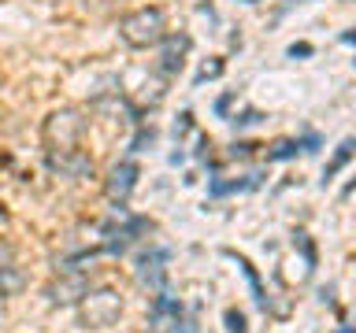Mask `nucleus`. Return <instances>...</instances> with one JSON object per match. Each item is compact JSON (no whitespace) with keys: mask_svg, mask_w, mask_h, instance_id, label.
Listing matches in <instances>:
<instances>
[{"mask_svg":"<svg viewBox=\"0 0 356 333\" xmlns=\"http://www.w3.org/2000/svg\"><path fill=\"white\" fill-rule=\"evenodd\" d=\"M334 333H356L353 326H338V330H334Z\"/></svg>","mask_w":356,"mask_h":333,"instance_id":"f3484780","label":"nucleus"},{"mask_svg":"<svg viewBox=\"0 0 356 333\" xmlns=\"http://www.w3.org/2000/svg\"><path fill=\"white\" fill-rule=\"evenodd\" d=\"M245 4H256V0H245Z\"/></svg>","mask_w":356,"mask_h":333,"instance_id":"a211bd4d","label":"nucleus"},{"mask_svg":"<svg viewBox=\"0 0 356 333\" xmlns=\"http://www.w3.org/2000/svg\"><path fill=\"white\" fill-rule=\"evenodd\" d=\"M222 318H227V333H249V326H245V315H241L238 307H227V315H222Z\"/></svg>","mask_w":356,"mask_h":333,"instance_id":"9d476101","label":"nucleus"},{"mask_svg":"<svg viewBox=\"0 0 356 333\" xmlns=\"http://www.w3.org/2000/svg\"><path fill=\"white\" fill-rule=\"evenodd\" d=\"M234 122H238V126H256L260 115H256V111H241V115H234Z\"/></svg>","mask_w":356,"mask_h":333,"instance_id":"ddd939ff","label":"nucleus"},{"mask_svg":"<svg viewBox=\"0 0 356 333\" xmlns=\"http://www.w3.org/2000/svg\"><path fill=\"white\" fill-rule=\"evenodd\" d=\"M234 259H238L241 274H245V282H249V289H252V300H256L260 307H267V293H264V285H260V274L252 271V263H249V259H241V255H234Z\"/></svg>","mask_w":356,"mask_h":333,"instance_id":"1a4fd4ad","label":"nucleus"},{"mask_svg":"<svg viewBox=\"0 0 356 333\" xmlns=\"http://www.w3.org/2000/svg\"><path fill=\"white\" fill-rule=\"evenodd\" d=\"M297 148H300L297 141H278L275 152H271V160H289V155H297Z\"/></svg>","mask_w":356,"mask_h":333,"instance_id":"f8f14e48","label":"nucleus"},{"mask_svg":"<svg viewBox=\"0 0 356 333\" xmlns=\"http://www.w3.org/2000/svg\"><path fill=\"white\" fill-rule=\"evenodd\" d=\"M289 56H293V60H297V56L305 60V56H312V44H308V41H300V44H289Z\"/></svg>","mask_w":356,"mask_h":333,"instance_id":"4468645a","label":"nucleus"},{"mask_svg":"<svg viewBox=\"0 0 356 333\" xmlns=\"http://www.w3.org/2000/svg\"><path fill=\"white\" fill-rule=\"evenodd\" d=\"M8 263H15V252H11L8 244H0V266H8Z\"/></svg>","mask_w":356,"mask_h":333,"instance_id":"dca6fc26","label":"nucleus"},{"mask_svg":"<svg viewBox=\"0 0 356 333\" xmlns=\"http://www.w3.org/2000/svg\"><path fill=\"white\" fill-rule=\"evenodd\" d=\"M167 252L163 248H152V252H145L141 259H138V278L149 289H156V293H163V282H167Z\"/></svg>","mask_w":356,"mask_h":333,"instance_id":"7ed1b4c3","label":"nucleus"},{"mask_svg":"<svg viewBox=\"0 0 356 333\" xmlns=\"http://www.w3.org/2000/svg\"><path fill=\"white\" fill-rule=\"evenodd\" d=\"M353 152H356V137L341 141V148L334 152V160L327 163V171H323V185H327V182H334V178H338V171H341V166H345V163L353 160Z\"/></svg>","mask_w":356,"mask_h":333,"instance_id":"0eeeda50","label":"nucleus"},{"mask_svg":"<svg viewBox=\"0 0 356 333\" xmlns=\"http://www.w3.org/2000/svg\"><path fill=\"white\" fill-rule=\"evenodd\" d=\"M134 185H138V166L130 160H122L115 171H111V182H108V196L119 200V204H127V196L134 193Z\"/></svg>","mask_w":356,"mask_h":333,"instance_id":"20e7f679","label":"nucleus"},{"mask_svg":"<svg viewBox=\"0 0 356 333\" xmlns=\"http://www.w3.org/2000/svg\"><path fill=\"white\" fill-rule=\"evenodd\" d=\"M119 33L130 49H156L167 37V15L163 8H138L130 15H122Z\"/></svg>","mask_w":356,"mask_h":333,"instance_id":"f257e3e1","label":"nucleus"},{"mask_svg":"<svg viewBox=\"0 0 356 333\" xmlns=\"http://www.w3.org/2000/svg\"><path fill=\"white\" fill-rule=\"evenodd\" d=\"M297 244H300V252H305V263H308V271L316 266V244L308 241V233H297Z\"/></svg>","mask_w":356,"mask_h":333,"instance_id":"9b49d317","label":"nucleus"},{"mask_svg":"<svg viewBox=\"0 0 356 333\" xmlns=\"http://www.w3.org/2000/svg\"><path fill=\"white\" fill-rule=\"evenodd\" d=\"M163 52H160V71L163 74H178L186 63V52H189V37L186 33H178V37H163Z\"/></svg>","mask_w":356,"mask_h":333,"instance_id":"39448f33","label":"nucleus"},{"mask_svg":"<svg viewBox=\"0 0 356 333\" xmlns=\"http://www.w3.org/2000/svg\"><path fill=\"white\" fill-rule=\"evenodd\" d=\"M119 318V296L115 293H93L86 300V322L89 326H111Z\"/></svg>","mask_w":356,"mask_h":333,"instance_id":"f03ea898","label":"nucleus"},{"mask_svg":"<svg viewBox=\"0 0 356 333\" xmlns=\"http://www.w3.org/2000/svg\"><path fill=\"white\" fill-rule=\"evenodd\" d=\"M52 166H56V171H67L71 178H89V174H93V163H89L78 148H67L60 155H52Z\"/></svg>","mask_w":356,"mask_h":333,"instance_id":"423d86ee","label":"nucleus"},{"mask_svg":"<svg viewBox=\"0 0 356 333\" xmlns=\"http://www.w3.org/2000/svg\"><path fill=\"white\" fill-rule=\"evenodd\" d=\"M230 104H234V96L227 93V96H219V104H216V115H227L230 111Z\"/></svg>","mask_w":356,"mask_h":333,"instance_id":"2eb2a0df","label":"nucleus"},{"mask_svg":"<svg viewBox=\"0 0 356 333\" xmlns=\"http://www.w3.org/2000/svg\"><path fill=\"white\" fill-rule=\"evenodd\" d=\"M22 285H26V278H22V271H19L15 263L0 266V296H11V293H19Z\"/></svg>","mask_w":356,"mask_h":333,"instance_id":"6e6552de","label":"nucleus"}]
</instances>
